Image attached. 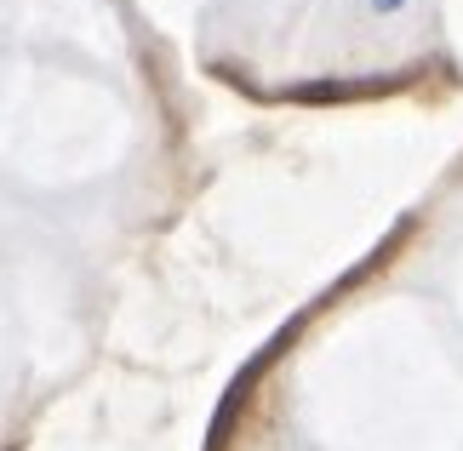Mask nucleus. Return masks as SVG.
Masks as SVG:
<instances>
[{"mask_svg":"<svg viewBox=\"0 0 463 451\" xmlns=\"http://www.w3.org/2000/svg\"><path fill=\"white\" fill-rule=\"evenodd\" d=\"M406 0H372V12H401Z\"/></svg>","mask_w":463,"mask_h":451,"instance_id":"f03ea898","label":"nucleus"},{"mask_svg":"<svg viewBox=\"0 0 463 451\" xmlns=\"http://www.w3.org/2000/svg\"><path fill=\"white\" fill-rule=\"evenodd\" d=\"M280 343H287V332H280V337H275L263 354H252V360H246V366L235 371V383L223 389V400H218V411H212V423H206V451H223L229 440H235V423H241L246 400H252V383H258V371L275 360V349H280Z\"/></svg>","mask_w":463,"mask_h":451,"instance_id":"f257e3e1","label":"nucleus"}]
</instances>
